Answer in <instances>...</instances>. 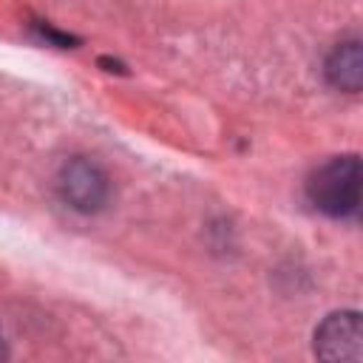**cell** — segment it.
Masks as SVG:
<instances>
[{"instance_id":"2","label":"cell","mask_w":363,"mask_h":363,"mask_svg":"<svg viewBox=\"0 0 363 363\" xmlns=\"http://www.w3.org/2000/svg\"><path fill=\"white\" fill-rule=\"evenodd\" d=\"M57 190L65 204L79 213H96L108 201V176L88 159H71L57 176Z\"/></svg>"},{"instance_id":"5","label":"cell","mask_w":363,"mask_h":363,"mask_svg":"<svg viewBox=\"0 0 363 363\" xmlns=\"http://www.w3.org/2000/svg\"><path fill=\"white\" fill-rule=\"evenodd\" d=\"M3 354H6V352H3V343H0V357H3Z\"/></svg>"},{"instance_id":"1","label":"cell","mask_w":363,"mask_h":363,"mask_svg":"<svg viewBox=\"0 0 363 363\" xmlns=\"http://www.w3.org/2000/svg\"><path fill=\"white\" fill-rule=\"evenodd\" d=\"M360 162L354 156H337L329 159L326 164H320L309 182H306V196L309 201L332 216V218H343L357 213L360 207Z\"/></svg>"},{"instance_id":"4","label":"cell","mask_w":363,"mask_h":363,"mask_svg":"<svg viewBox=\"0 0 363 363\" xmlns=\"http://www.w3.org/2000/svg\"><path fill=\"white\" fill-rule=\"evenodd\" d=\"M326 77L335 88L340 91H360V79H363V57H360V43L357 40H349V43H340L329 60H326Z\"/></svg>"},{"instance_id":"3","label":"cell","mask_w":363,"mask_h":363,"mask_svg":"<svg viewBox=\"0 0 363 363\" xmlns=\"http://www.w3.org/2000/svg\"><path fill=\"white\" fill-rule=\"evenodd\" d=\"M315 352L323 360H360L363 326L357 312H335L315 332Z\"/></svg>"}]
</instances>
